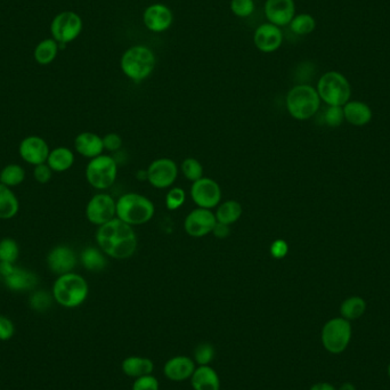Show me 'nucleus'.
Returning a JSON list of instances; mask_svg holds the SVG:
<instances>
[{"label": "nucleus", "instance_id": "1", "mask_svg": "<svg viewBox=\"0 0 390 390\" xmlns=\"http://www.w3.org/2000/svg\"><path fill=\"white\" fill-rule=\"evenodd\" d=\"M96 241L99 249L113 259H128L136 252V233L133 226L128 225L119 218H113L104 225L99 226L96 233Z\"/></svg>", "mask_w": 390, "mask_h": 390}, {"label": "nucleus", "instance_id": "2", "mask_svg": "<svg viewBox=\"0 0 390 390\" xmlns=\"http://www.w3.org/2000/svg\"><path fill=\"white\" fill-rule=\"evenodd\" d=\"M157 64V57L154 51L144 44H135L125 51L120 68L123 75L133 82H142L146 80Z\"/></svg>", "mask_w": 390, "mask_h": 390}, {"label": "nucleus", "instance_id": "3", "mask_svg": "<svg viewBox=\"0 0 390 390\" xmlns=\"http://www.w3.org/2000/svg\"><path fill=\"white\" fill-rule=\"evenodd\" d=\"M116 218L130 226L144 225L153 218V202L138 193H126L116 205Z\"/></svg>", "mask_w": 390, "mask_h": 390}, {"label": "nucleus", "instance_id": "4", "mask_svg": "<svg viewBox=\"0 0 390 390\" xmlns=\"http://www.w3.org/2000/svg\"><path fill=\"white\" fill-rule=\"evenodd\" d=\"M285 105L287 112L294 119L304 121L311 119L317 113L321 105V99L313 86L301 83L294 86L289 90Z\"/></svg>", "mask_w": 390, "mask_h": 390}, {"label": "nucleus", "instance_id": "5", "mask_svg": "<svg viewBox=\"0 0 390 390\" xmlns=\"http://www.w3.org/2000/svg\"><path fill=\"white\" fill-rule=\"evenodd\" d=\"M88 284L78 274L61 275L53 287V297L63 307L75 308L85 302L88 296Z\"/></svg>", "mask_w": 390, "mask_h": 390}, {"label": "nucleus", "instance_id": "6", "mask_svg": "<svg viewBox=\"0 0 390 390\" xmlns=\"http://www.w3.org/2000/svg\"><path fill=\"white\" fill-rule=\"evenodd\" d=\"M316 90L321 101L328 106H343L352 96V87L348 79L337 71L325 72L318 79Z\"/></svg>", "mask_w": 390, "mask_h": 390}, {"label": "nucleus", "instance_id": "7", "mask_svg": "<svg viewBox=\"0 0 390 390\" xmlns=\"http://www.w3.org/2000/svg\"><path fill=\"white\" fill-rule=\"evenodd\" d=\"M352 328L350 322L345 318L335 317L328 320L322 328V345L331 354H341L348 348L352 340Z\"/></svg>", "mask_w": 390, "mask_h": 390}, {"label": "nucleus", "instance_id": "8", "mask_svg": "<svg viewBox=\"0 0 390 390\" xmlns=\"http://www.w3.org/2000/svg\"><path fill=\"white\" fill-rule=\"evenodd\" d=\"M118 164L116 159L109 155L94 157L86 168V178L96 190H107L116 179Z\"/></svg>", "mask_w": 390, "mask_h": 390}, {"label": "nucleus", "instance_id": "9", "mask_svg": "<svg viewBox=\"0 0 390 390\" xmlns=\"http://www.w3.org/2000/svg\"><path fill=\"white\" fill-rule=\"evenodd\" d=\"M51 30L55 40L61 44L71 42L81 34V17L75 12H63L51 22Z\"/></svg>", "mask_w": 390, "mask_h": 390}, {"label": "nucleus", "instance_id": "10", "mask_svg": "<svg viewBox=\"0 0 390 390\" xmlns=\"http://www.w3.org/2000/svg\"><path fill=\"white\" fill-rule=\"evenodd\" d=\"M191 198L198 208L211 210L220 203L222 188L211 178L202 177L192 184Z\"/></svg>", "mask_w": 390, "mask_h": 390}, {"label": "nucleus", "instance_id": "11", "mask_svg": "<svg viewBox=\"0 0 390 390\" xmlns=\"http://www.w3.org/2000/svg\"><path fill=\"white\" fill-rule=\"evenodd\" d=\"M147 181L159 190L170 187L178 177L177 164L168 157L154 160L146 170Z\"/></svg>", "mask_w": 390, "mask_h": 390}, {"label": "nucleus", "instance_id": "12", "mask_svg": "<svg viewBox=\"0 0 390 390\" xmlns=\"http://www.w3.org/2000/svg\"><path fill=\"white\" fill-rule=\"evenodd\" d=\"M116 202L111 195L101 193L90 198L86 208V216L94 225L102 226L116 218Z\"/></svg>", "mask_w": 390, "mask_h": 390}, {"label": "nucleus", "instance_id": "13", "mask_svg": "<svg viewBox=\"0 0 390 390\" xmlns=\"http://www.w3.org/2000/svg\"><path fill=\"white\" fill-rule=\"evenodd\" d=\"M217 219L211 210L196 208L192 210L184 222L185 232L192 237H203L213 231Z\"/></svg>", "mask_w": 390, "mask_h": 390}, {"label": "nucleus", "instance_id": "14", "mask_svg": "<svg viewBox=\"0 0 390 390\" xmlns=\"http://www.w3.org/2000/svg\"><path fill=\"white\" fill-rule=\"evenodd\" d=\"M143 24L153 34H162L170 29L174 22V14L164 3H152L143 12Z\"/></svg>", "mask_w": 390, "mask_h": 390}, {"label": "nucleus", "instance_id": "15", "mask_svg": "<svg viewBox=\"0 0 390 390\" xmlns=\"http://www.w3.org/2000/svg\"><path fill=\"white\" fill-rule=\"evenodd\" d=\"M253 44L263 54H272L278 51L283 44V32L274 24H260L253 32Z\"/></svg>", "mask_w": 390, "mask_h": 390}, {"label": "nucleus", "instance_id": "16", "mask_svg": "<svg viewBox=\"0 0 390 390\" xmlns=\"http://www.w3.org/2000/svg\"><path fill=\"white\" fill-rule=\"evenodd\" d=\"M263 14L268 23L278 27H287L296 16L294 0H266Z\"/></svg>", "mask_w": 390, "mask_h": 390}, {"label": "nucleus", "instance_id": "17", "mask_svg": "<svg viewBox=\"0 0 390 390\" xmlns=\"http://www.w3.org/2000/svg\"><path fill=\"white\" fill-rule=\"evenodd\" d=\"M21 157L31 164H42L47 160L49 148L42 138L37 136L27 137L21 143Z\"/></svg>", "mask_w": 390, "mask_h": 390}, {"label": "nucleus", "instance_id": "18", "mask_svg": "<svg viewBox=\"0 0 390 390\" xmlns=\"http://www.w3.org/2000/svg\"><path fill=\"white\" fill-rule=\"evenodd\" d=\"M48 266L51 272L58 275L71 273L77 263L75 252L68 246H56L48 255Z\"/></svg>", "mask_w": 390, "mask_h": 390}, {"label": "nucleus", "instance_id": "19", "mask_svg": "<svg viewBox=\"0 0 390 390\" xmlns=\"http://www.w3.org/2000/svg\"><path fill=\"white\" fill-rule=\"evenodd\" d=\"M195 371V362L186 356H176L166 362L164 376L172 381H184L191 378Z\"/></svg>", "mask_w": 390, "mask_h": 390}, {"label": "nucleus", "instance_id": "20", "mask_svg": "<svg viewBox=\"0 0 390 390\" xmlns=\"http://www.w3.org/2000/svg\"><path fill=\"white\" fill-rule=\"evenodd\" d=\"M345 120L352 126L363 127L371 122L373 112L366 103L361 101H349L342 106Z\"/></svg>", "mask_w": 390, "mask_h": 390}, {"label": "nucleus", "instance_id": "21", "mask_svg": "<svg viewBox=\"0 0 390 390\" xmlns=\"http://www.w3.org/2000/svg\"><path fill=\"white\" fill-rule=\"evenodd\" d=\"M75 147L79 154L82 157H99L104 150L103 138L94 133H81L77 136L75 140Z\"/></svg>", "mask_w": 390, "mask_h": 390}, {"label": "nucleus", "instance_id": "22", "mask_svg": "<svg viewBox=\"0 0 390 390\" xmlns=\"http://www.w3.org/2000/svg\"><path fill=\"white\" fill-rule=\"evenodd\" d=\"M191 385L194 390H219L220 380L211 366L202 365L195 369L191 376Z\"/></svg>", "mask_w": 390, "mask_h": 390}, {"label": "nucleus", "instance_id": "23", "mask_svg": "<svg viewBox=\"0 0 390 390\" xmlns=\"http://www.w3.org/2000/svg\"><path fill=\"white\" fill-rule=\"evenodd\" d=\"M121 367L126 376L137 379L140 376H148L153 372L154 364L150 359H146V357L130 356L123 361Z\"/></svg>", "mask_w": 390, "mask_h": 390}, {"label": "nucleus", "instance_id": "24", "mask_svg": "<svg viewBox=\"0 0 390 390\" xmlns=\"http://www.w3.org/2000/svg\"><path fill=\"white\" fill-rule=\"evenodd\" d=\"M5 282L8 289L13 291H27L34 289L38 284L37 275L21 270L14 268L13 273L5 277Z\"/></svg>", "mask_w": 390, "mask_h": 390}, {"label": "nucleus", "instance_id": "25", "mask_svg": "<svg viewBox=\"0 0 390 390\" xmlns=\"http://www.w3.org/2000/svg\"><path fill=\"white\" fill-rule=\"evenodd\" d=\"M242 212V205L239 202L235 200H229V201L222 202V205H219L215 216L217 222L231 226L241 218Z\"/></svg>", "mask_w": 390, "mask_h": 390}, {"label": "nucleus", "instance_id": "26", "mask_svg": "<svg viewBox=\"0 0 390 390\" xmlns=\"http://www.w3.org/2000/svg\"><path fill=\"white\" fill-rule=\"evenodd\" d=\"M366 301L359 296H352L342 301L340 306L341 317L347 321L352 322L362 317L365 314Z\"/></svg>", "mask_w": 390, "mask_h": 390}, {"label": "nucleus", "instance_id": "27", "mask_svg": "<svg viewBox=\"0 0 390 390\" xmlns=\"http://www.w3.org/2000/svg\"><path fill=\"white\" fill-rule=\"evenodd\" d=\"M47 161L51 170L62 172L72 167L75 162V155L66 147H57L49 153Z\"/></svg>", "mask_w": 390, "mask_h": 390}, {"label": "nucleus", "instance_id": "28", "mask_svg": "<svg viewBox=\"0 0 390 390\" xmlns=\"http://www.w3.org/2000/svg\"><path fill=\"white\" fill-rule=\"evenodd\" d=\"M18 211V201L6 185L0 184V219H10Z\"/></svg>", "mask_w": 390, "mask_h": 390}, {"label": "nucleus", "instance_id": "29", "mask_svg": "<svg viewBox=\"0 0 390 390\" xmlns=\"http://www.w3.org/2000/svg\"><path fill=\"white\" fill-rule=\"evenodd\" d=\"M289 27L297 36H307L315 30L316 21L311 14H296V16L292 18L290 24H289Z\"/></svg>", "mask_w": 390, "mask_h": 390}, {"label": "nucleus", "instance_id": "30", "mask_svg": "<svg viewBox=\"0 0 390 390\" xmlns=\"http://www.w3.org/2000/svg\"><path fill=\"white\" fill-rule=\"evenodd\" d=\"M82 265L92 272H99L106 266L105 257L96 248H87L81 253Z\"/></svg>", "mask_w": 390, "mask_h": 390}, {"label": "nucleus", "instance_id": "31", "mask_svg": "<svg viewBox=\"0 0 390 390\" xmlns=\"http://www.w3.org/2000/svg\"><path fill=\"white\" fill-rule=\"evenodd\" d=\"M57 54V44L56 41L47 39V40L41 41L38 44L34 51V57L39 64H49L54 61Z\"/></svg>", "mask_w": 390, "mask_h": 390}, {"label": "nucleus", "instance_id": "32", "mask_svg": "<svg viewBox=\"0 0 390 390\" xmlns=\"http://www.w3.org/2000/svg\"><path fill=\"white\" fill-rule=\"evenodd\" d=\"M24 170L20 166L17 164H10L7 167L3 168L1 174H0V181L1 184L6 185V186H16L23 181Z\"/></svg>", "mask_w": 390, "mask_h": 390}, {"label": "nucleus", "instance_id": "33", "mask_svg": "<svg viewBox=\"0 0 390 390\" xmlns=\"http://www.w3.org/2000/svg\"><path fill=\"white\" fill-rule=\"evenodd\" d=\"M181 172L184 174V177L192 183L198 181L203 177V167L200 164V161L196 160L194 157H187L183 161L181 164Z\"/></svg>", "mask_w": 390, "mask_h": 390}, {"label": "nucleus", "instance_id": "34", "mask_svg": "<svg viewBox=\"0 0 390 390\" xmlns=\"http://www.w3.org/2000/svg\"><path fill=\"white\" fill-rule=\"evenodd\" d=\"M231 10L236 17L248 18L255 13L256 3H255V0H232Z\"/></svg>", "mask_w": 390, "mask_h": 390}, {"label": "nucleus", "instance_id": "35", "mask_svg": "<svg viewBox=\"0 0 390 390\" xmlns=\"http://www.w3.org/2000/svg\"><path fill=\"white\" fill-rule=\"evenodd\" d=\"M18 256V246L12 239H3L0 242V261L13 263Z\"/></svg>", "mask_w": 390, "mask_h": 390}, {"label": "nucleus", "instance_id": "36", "mask_svg": "<svg viewBox=\"0 0 390 390\" xmlns=\"http://www.w3.org/2000/svg\"><path fill=\"white\" fill-rule=\"evenodd\" d=\"M213 359H215V348L210 343H207V342L200 343L195 348L194 359L198 366L209 365Z\"/></svg>", "mask_w": 390, "mask_h": 390}, {"label": "nucleus", "instance_id": "37", "mask_svg": "<svg viewBox=\"0 0 390 390\" xmlns=\"http://www.w3.org/2000/svg\"><path fill=\"white\" fill-rule=\"evenodd\" d=\"M185 200H186V193L183 188H171L166 196V205H167L168 210H171V211L177 210L184 205Z\"/></svg>", "mask_w": 390, "mask_h": 390}, {"label": "nucleus", "instance_id": "38", "mask_svg": "<svg viewBox=\"0 0 390 390\" xmlns=\"http://www.w3.org/2000/svg\"><path fill=\"white\" fill-rule=\"evenodd\" d=\"M51 301H53V298L51 294L44 291H38L31 296L30 306L34 311H46L51 307Z\"/></svg>", "mask_w": 390, "mask_h": 390}, {"label": "nucleus", "instance_id": "39", "mask_svg": "<svg viewBox=\"0 0 390 390\" xmlns=\"http://www.w3.org/2000/svg\"><path fill=\"white\" fill-rule=\"evenodd\" d=\"M345 120L342 106H328L324 113V121L328 127L335 128L341 126Z\"/></svg>", "mask_w": 390, "mask_h": 390}, {"label": "nucleus", "instance_id": "40", "mask_svg": "<svg viewBox=\"0 0 390 390\" xmlns=\"http://www.w3.org/2000/svg\"><path fill=\"white\" fill-rule=\"evenodd\" d=\"M159 388H160L159 381L152 374L137 378L133 385V390H159Z\"/></svg>", "mask_w": 390, "mask_h": 390}, {"label": "nucleus", "instance_id": "41", "mask_svg": "<svg viewBox=\"0 0 390 390\" xmlns=\"http://www.w3.org/2000/svg\"><path fill=\"white\" fill-rule=\"evenodd\" d=\"M15 333L13 322L6 316L0 315V341H7L13 337Z\"/></svg>", "mask_w": 390, "mask_h": 390}, {"label": "nucleus", "instance_id": "42", "mask_svg": "<svg viewBox=\"0 0 390 390\" xmlns=\"http://www.w3.org/2000/svg\"><path fill=\"white\" fill-rule=\"evenodd\" d=\"M270 256L275 258V259H283L284 257L287 256L289 252V246L284 239H275L270 248Z\"/></svg>", "mask_w": 390, "mask_h": 390}, {"label": "nucleus", "instance_id": "43", "mask_svg": "<svg viewBox=\"0 0 390 390\" xmlns=\"http://www.w3.org/2000/svg\"><path fill=\"white\" fill-rule=\"evenodd\" d=\"M103 144H104L105 150L109 151V152H116L122 147V138L118 133H107L103 138Z\"/></svg>", "mask_w": 390, "mask_h": 390}, {"label": "nucleus", "instance_id": "44", "mask_svg": "<svg viewBox=\"0 0 390 390\" xmlns=\"http://www.w3.org/2000/svg\"><path fill=\"white\" fill-rule=\"evenodd\" d=\"M34 177L39 183H47L51 177V169L49 166L46 164H38L36 169H34Z\"/></svg>", "mask_w": 390, "mask_h": 390}, {"label": "nucleus", "instance_id": "45", "mask_svg": "<svg viewBox=\"0 0 390 390\" xmlns=\"http://www.w3.org/2000/svg\"><path fill=\"white\" fill-rule=\"evenodd\" d=\"M213 235L218 239H225L229 235V226L222 224V222H216L215 227H213Z\"/></svg>", "mask_w": 390, "mask_h": 390}, {"label": "nucleus", "instance_id": "46", "mask_svg": "<svg viewBox=\"0 0 390 390\" xmlns=\"http://www.w3.org/2000/svg\"><path fill=\"white\" fill-rule=\"evenodd\" d=\"M14 268L15 267L13 266V263L0 261V275H3V277L8 276L13 273Z\"/></svg>", "mask_w": 390, "mask_h": 390}, {"label": "nucleus", "instance_id": "47", "mask_svg": "<svg viewBox=\"0 0 390 390\" xmlns=\"http://www.w3.org/2000/svg\"><path fill=\"white\" fill-rule=\"evenodd\" d=\"M309 390H338L332 383L317 382L313 385Z\"/></svg>", "mask_w": 390, "mask_h": 390}, {"label": "nucleus", "instance_id": "48", "mask_svg": "<svg viewBox=\"0 0 390 390\" xmlns=\"http://www.w3.org/2000/svg\"><path fill=\"white\" fill-rule=\"evenodd\" d=\"M338 390H356V387L352 382H343L339 387Z\"/></svg>", "mask_w": 390, "mask_h": 390}, {"label": "nucleus", "instance_id": "49", "mask_svg": "<svg viewBox=\"0 0 390 390\" xmlns=\"http://www.w3.org/2000/svg\"><path fill=\"white\" fill-rule=\"evenodd\" d=\"M387 373H388V376H389V379H390V363H389V365H388V369H387Z\"/></svg>", "mask_w": 390, "mask_h": 390}]
</instances>
